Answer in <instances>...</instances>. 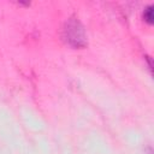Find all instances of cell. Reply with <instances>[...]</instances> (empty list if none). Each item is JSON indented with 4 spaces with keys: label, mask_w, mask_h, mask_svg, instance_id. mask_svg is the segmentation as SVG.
<instances>
[{
    "label": "cell",
    "mask_w": 154,
    "mask_h": 154,
    "mask_svg": "<svg viewBox=\"0 0 154 154\" xmlns=\"http://www.w3.org/2000/svg\"><path fill=\"white\" fill-rule=\"evenodd\" d=\"M64 40L73 48H83L87 46V37L84 26L76 17H70L63 29Z\"/></svg>",
    "instance_id": "6da1fadb"
},
{
    "label": "cell",
    "mask_w": 154,
    "mask_h": 154,
    "mask_svg": "<svg viewBox=\"0 0 154 154\" xmlns=\"http://www.w3.org/2000/svg\"><path fill=\"white\" fill-rule=\"evenodd\" d=\"M143 18H144V20L148 24H153L154 17H153V6L152 5H149V6H147L144 8V11H143Z\"/></svg>",
    "instance_id": "7a4b0ae2"
}]
</instances>
